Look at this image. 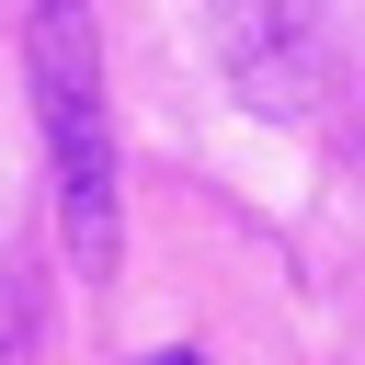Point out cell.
<instances>
[{
    "label": "cell",
    "mask_w": 365,
    "mask_h": 365,
    "mask_svg": "<svg viewBox=\"0 0 365 365\" xmlns=\"http://www.w3.org/2000/svg\"><path fill=\"white\" fill-rule=\"evenodd\" d=\"M23 68H34L46 148H57V217H68V251H80V274L103 285V274L125 262V194H114V103H103V34H91V0H34V23H23Z\"/></svg>",
    "instance_id": "6da1fadb"
},
{
    "label": "cell",
    "mask_w": 365,
    "mask_h": 365,
    "mask_svg": "<svg viewBox=\"0 0 365 365\" xmlns=\"http://www.w3.org/2000/svg\"><path fill=\"white\" fill-rule=\"evenodd\" d=\"M148 365H194V354H148Z\"/></svg>",
    "instance_id": "7a4b0ae2"
}]
</instances>
